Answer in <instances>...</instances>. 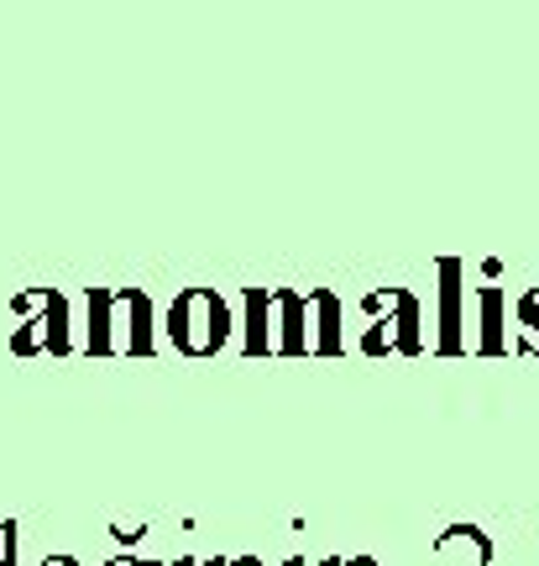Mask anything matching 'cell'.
I'll list each match as a JSON object with an SVG mask.
<instances>
[{"instance_id": "6da1fadb", "label": "cell", "mask_w": 539, "mask_h": 566, "mask_svg": "<svg viewBox=\"0 0 539 566\" xmlns=\"http://www.w3.org/2000/svg\"><path fill=\"white\" fill-rule=\"evenodd\" d=\"M89 352L152 357V300L141 289H89Z\"/></svg>"}, {"instance_id": "7a4b0ae2", "label": "cell", "mask_w": 539, "mask_h": 566, "mask_svg": "<svg viewBox=\"0 0 539 566\" xmlns=\"http://www.w3.org/2000/svg\"><path fill=\"white\" fill-rule=\"evenodd\" d=\"M168 336L183 357H215L220 346L231 342V310L210 283H189L168 310Z\"/></svg>"}, {"instance_id": "3957f363", "label": "cell", "mask_w": 539, "mask_h": 566, "mask_svg": "<svg viewBox=\"0 0 539 566\" xmlns=\"http://www.w3.org/2000/svg\"><path fill=\"white\" fill-rule=\"evenodd\" d=\"M11 315H32L11 331V352L17 357H68L74 342H68V300L59 289H21L11 300Z\"/></svg>"}, {"instance_id": "277c9868", "label": "cell", "mask_w": 539, "mask_h": 566, "mask_svg": "<svg viewBox=\"0 0 539 566\" xmlns=\"http://www.w3.org/2000/svg\"><path fill=\"white\" fill-rule=\"evenodd\" d=\"M367 336H361V352L367 357H382V352H399V357H414L424 352V336H420V300L409 289H378L367 294Z\"/></svg>"}, {"instance_id": "5b68a950", "label": "cell", "mask_w": 539, "mask_h": 566, "mask_svg": "<svg viewBox=\"0 0 539 566\" xmlns=\"http://www.w3.org/2000/svg\"><path fill=\"white\" fill-rule=\"evenodd\" d=\"M304 352H315L309 294H299V289H273V357H304Z\"/></svg>"}, {"instance_id": "8992f818", "label": "cell", "mask_w": 539, "mask_h": 566, "mask_svg": "<svg viewBox=\"0 0 539 566\" xmlns=\"http://www.w3.org/2000/svg\"><path fill=\"white\" fill-rule=\"evenodd\" d=\"M430 556H435V566H493V541L477 525H451L430 546Z\"/></svg>"}, {"instance_id": "52a82bcc", "label": "cell", "mask_w": 539, "mask_h": 566, "mask_svg": "<svg viewBox=\"0 0 539 566\" xmlns=\"http://www.w3.org/2000/svg\"><path fill=\"white\" fill-rule=\"evenodd\" d=\"M461 263L445 258L440 263V336H435V352H461Z\"/></svg>"}, {"instance_id": "ba28073f", "label": "cell", "mask_w": 539, "mask_h": 566, "mask_svg": "<svg viewBox=\"0 0 539 566\" xmlns=\"http://www.w3.org/2000/svg\"><path fill=\"white\" fill-rule=\"evenodd\" d=\"M246 357H273V289H246Z\"/></svg>"}, {"instance_id": "9c48e42d", "label": "cell", "mask_w": 539, "mask_h": 566, "mask_svg": "<svg viewBox=\"0 0 539 566\" xmlns=\"http://www.w3.org/2000/svg\"><path fill=\"white\" fill-rule=\"evenodd\" d=\"M309 321H315V357H336L340 346V300L330 289H309Z\"/></svg>"}, {"instance_id": "30bf717a", "label": "cell", "mask_w": 539, "mask_h": 566, "mask_svg": "<svg viewBox=\"0 0 539 566\" xmlns=\"http://www.w3.org/2000/svg\"><path fill=\"white\" fill-rule=\"evenodd\" d=\"M477 304H482L477 352H482V357H498V352H508V342H503V289H498V283H482V289H477Z\"/></svg>"}, {"instance_id": "8fae6325", "label": "cell", "mask_w": 539, "mask_h": 566, "mask_svg": "<svg viewBox=\"0 0 539 566\" xmlns=\"http://www.w3.org/2000/svg\"><path fill=\"white\" fill-rule=\"evenodd\" d=\"M514 321H519V352H524V357H539V283L519 294V304H514Z\"/></svg>"}, {"instance_id": "7c38bea8", "label": "cell", "mask_w": 539, "mask_h": 566, "mask_svg": "<svg viewBox=\"0 0 539 566\" xmlns=\"http://www.w3.org/2000/svg\"><path fill=\"white\" fill-rule=\"evenodd\" d=\"M0 535H6V551H0V566H17V541H11V535H17V525H0Z\"/></svg>"}, {"instance_id": "4fadbf2b", "label": "cell", "mask_w": 539, "mask_h": 566, "mask_svg": "<svg viewBox=\"0 0 539 566\" xmlns=\"http://www.w3.org/2000/svg\"><path fill=\"white\" fill-rule=\"evenodd\" d=\"M141 535H147L141 525H116V541H126V546H131V541H141Z\"/></svg>"}, {"instance_id": "5bb4252c", "label": "cell", "mask_w": 539, "mask_h": 566, "mask_svg": "<svg viewBox=\"0 0 539 566\" xmlns=\"http://www.w3.org/2000/svg\"><path fill=\"white\" fill-rule=\"evenodd\" d=\"M225 566H267V562H262V556H231Z\"/></svg>"}, {"instance_id": "9a60e30c", "label": "cell", "mask_w": 539, "mask_h": 566, "mask_svg": "<svg viewBox=\"0 0 539 566\" xmlns=\"http://www.w3.org/2000/svg\"><path fill=\"white\" fill-rule=\"evenodd\" d=\"M179 566H225V562H220V556H210V562H200V556H183Z\"/></svg>"}, {"instance_id": "2e32d148", "label": "cell", "mask_w": 539, "mask_h": 566, "mask_svg": "<svg viewBox=\"0 0 539 566\" xmlns=\"http://www.w3.org/2000/svg\"><path fill=\"white\" fill-rule=\"evenodd\" d=\"M105 566H152V562H137V556H116V562H105Z\"/></svg>"}, {"instance_id": "e0dca14e", "label": "cell", "mask_w": 539, "mask_h": 566, "mask_svg": "<svg viewBox=\"0 0 539 566\" xmlns=\"http://www.w3.org/2000/svg\"><path fill=\"white\" fill-rule=\"evenodd\" d=\"M288 566H304V556H294ZM315 566H340V556H325V562H315Z\"/></svg>"}, {"instance_id": "ac0fdd59", "label": "cell", "mask_w": 539, "mask_h": 566, "mask_svg": "<svg viewBox=\"0 0 539 566\" xmlns=\"http://www.w3.org/2000/svg\"><path fill=\"white\" fill-rule=\"evenodd\" d=\"M42 566H80V562H74V556H47Z\"/></svg>"}, {"instance_id": "d6986e66", "label": "cell", "mask_w": 539, "mask_h": 566, "mask_svg": "<svg viewBox=\"0 0 539 566\" xmlns=\"http://www.w3.org/2000/svg\"><path fill=\"white\" fill-rule=\"evenodd\" d=\"M340 566H378L372 556H351V562H340Z\"/></svg>"}]
</instances>
